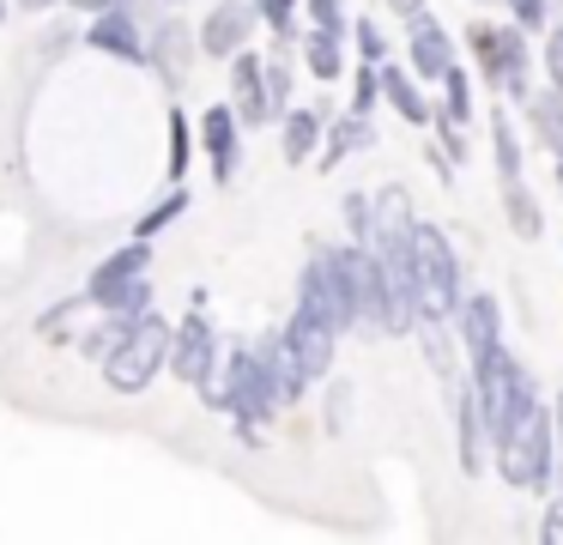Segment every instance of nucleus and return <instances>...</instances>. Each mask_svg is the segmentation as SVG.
<instances>
[{
	"label": "nucleus",
	"instance_id": "1",
	"mask_svg": "<svg viewBox=\"0 0 563 545\" xmlns=\"http://www.w3.org/2000/svg\"><path fill=\"white\" fill-rule=\"evenodd\" d=\"M490 460H497V472L515 491H545L551 472H558V412H551L545 400H533V406L515 418V430L490 448Z\"/></svg>",
	"mask_w": 563,
	"mask_h": 545
},
{
	"label": "nucleus",
	"instance_id": "2",
	"mask_svg": "<svg viewBox=\"0 0 563 545\" xmlns=\"http://www.w3.org/2000/svg\"><path fill=\"white\" fill-rule=\"evenodd\" d=\"M473 400H478V412H485L490 448H497L503 436L515 430V418L539 400V388H533V375L509 358V346H490L485 358H473Z\"/></svg>",
	"mask_w": 563,
	"mask_h": 545
},
{
	"label": "nucleus",
	"instance_id": "3",
	"mask_svg": "<svg viewBox=\"0 0 563 545\" xmlns=\"http://www.w3.org/2000/svg\"><path fill=\"white\" fill-rule=\"evenodd\" d=\"M406 261H412V285H418V321H449L461 303V261H454L449 237L437 225H418L406 237Z\"/></svg>",
	"mask_w": 563,
	"mask_h": 545
},
{
	"label": "nucleus",
	"instance_id": "4",
	"mask_svg": "<svg viewBox=\"0 0 563 545\" xmlns=\"http://www.w3.org/2000/svg\"><path fill=\"white\" fill-rule=\"evenodd\" d=\"M158 370H170V321L158 309H140L134 327L122 334V346L103 358V382L115 394H140V388H152Z\"/></svg>",
	"mask_w": 563,
	"mask_h": 545
},
{
	"label": "nucleus",
	"instance_id": "5",
	"mask_svg": "<svg viewBox=\"0 0 563 545\" xmlns=\"http://www.w3.org/2000/svg\"><path fill=\"white\" fill-rule=\"evenodd\" d=\"M473 43V61L497 91L527 97V43H521V24H473L466 31Z\"/></svg>",
	"mask_w": 563,
	"mask_h": 545
},
{
	"label": "nucleus",
	"instance_id": "6",
	"mask_svg": "<svg viewBox=\"0 0 563 545\" xmlns=\"http://www.w3.org/2000/svg\"><path fill=\"white\" fill-rule=\"evenodd\" d=\"M212 363H219V334H212V321L195 303V309L183 315V327H170V370L183 375L188 388H200L212 375Z\"/></svg>",
	"mask_w": 563,
	"mask_h": 545
},
{
	"label": "nucleus",
	"instance_id": "7",
	"mask_svg": "<svg viewBox=\"0 0 563 545\" xmlns=\"http://www.w3.org/2000/svg\"><path fill=\"white\" fill-rule=\"evenodd\" d=\"M86 43L98 48V55H115V61H146V24L134 19V7H128V0H115V7L91 12Z\"/></svg>",
	"mask_w": 563,
	"mask_h": 545
},
{
	"label": "nucleus",
	"instance_id": "8",
	"mask_svg": "<svg viewBox=\"0 0 563 545\" xmlns=\"http://www.w3.org/2000/svg\"><path fill=\"white\" fill-rule=\"evenodd\" d=\"M333 327L321 321L316 309H303V303H297V315H291V327H285V346H291V358H297V370L309 375V382H321V375L333 370Z\"/></svg>",
	"mask_w": 563,
	"mask_h": 545
},
{
	"label": "nucleus",
	"instance_id": "9",
	"mask_svg": "<svg viewBox=\"0 0 563 545\" xmlns=\"http://www.w3.org/2000/svg\"><path fill=\"white\" fill-rule=\"evenodd\" d=\"M249 31H255V0H219V7L200 19V55H219V61H231L236 48H249Z\"/></svg>",
	"mask_w": 563,
	"mask_h": 545
},
{
	"label": "nucleus",
	"instance_id": "10",
	"mask_svg": "<svg viewBox=\"0 0 563 545\" xmlns=\"http://www.w3.org/2000/svg\"><path fill=\"white\" fill-rule=\"evenodd\" d=\"M200 145H207L212 182H231L236 176V152H243V121H236L231 103H212L207 116H200Z\"/></svg>",
	"mask_w": 563,
	"mask_h": 545
},
{
	"label": "nucleus",
	"instance_id": "11",
	"mask_svg": "<svg viewBox=\"0 0 563 545\" xmlns=\"http://www.w3.org/2000/svg\"><path fill=\"white\" fill-rule=\"evenodd\" d=\"M449 321L461 327L466 358H485L490 346H503V309H497V297H485V291H473V297H461V303H454V315H449Z\"/></svg>",
	"mask_w": 563,
	"mask_h": 545
},
{
	"label": "nucleus",
	"instance_id": "12",
	"mask_svg": "<svg viewBox=\"0 0 563 545\" xmlns=\"http://www.w3.org/2000/svg\"><path fill=\"white\" fill-rule=\"evenodd\" d=\"M231 109L243 128H267L273 121V103H267V79H261V61L249 48L231 55Z\"/></svg>",
	"mask_w": 563,
	"mask_h": 545
},
{
	"label": "nucleus",
	"instance_id": "13",
	"mask_svg": "<svg viewBox=\"0 0 563 545\" xmlns=\"http://www.w3.org/2000/svg\"><path fill=\"white\" fill-rule=\"evenodd\" d=\"M449 67H454V36L430 12H412V73L418 79H442Z\"/></svg>",
	"mask_w": 563,
	"mask_h": 545
},
{
	"label": "nucleus",
	"instance_id": "14",
	"mask_svg": "<svg viewBox=\"0 0 563 545\" xmlns=\"http://www.w3.org/2000/svg\"><path fill=\"white\" fill-rule=\"evenodd\" d=\"M255 358H261V370H267V382H273V394H279V406H297L303 400V388H309V375L297 370V358H291V346H285V334H267L255 346Z\"/></svg>",
	"mask_w": 563,
	"mask_h": 545
},
{
	"label": "nucleus",
	"instance_id": "15",
	"mask_svg": "<svg viewBox=\"0 0 563 545\" xmlns=\"http://www.w3.org/2000/svg\"><path fill=\"white\" fill-rule=\"evenodd\" d=\"M279 152H285V164H309V152L321 145V133H328V116L321 109H285L279 116Z\"/></svg>",
	"mask_w": 563,
	"mask_h": 545
},
{
	"label": "nucleus",
	"instance_id": "16",
	"mask_svg": "<svg viewBox=\"0 0 563 545\" xmlns=\"http://www.w3.org/2000/svg\"><path fill=\"white\" fill-rule=\"evenodd\" d=\"M134 273H152V242L146 237H134L128 249H115V254H103V266L91 273V285H86V297H103L110 285H122V279H134Z\"/></svg>",
	"mask_w": 563,
	"mask_h": 545
},
{
	"label": "nucleus",
	"instance_id": "17",
	"mask_svg": "<svg viewBox=\"0 0 563 545\" xmlns=\"http://www.w3.org/2000/svg\"><path fill=\"white\" fill-rule=\"evenodd\" d=\"M183 55H188V31L176 19H164L158 31H152V43H146V61H152V73H164V79H183Z\"/></svg>",
	"mask_w": 563,
	"mask_h": 545
},
{
	"label": "nucleus",
	"instance_id": "18",
	"mask_svg": "<svg viewBox=\"0 0 563 545\" xmlns=\"http://www.w3.org/2000/svg\"><path fill=\"white\" fill-rule=\"evenodd\" d=\"M485 460H490V430H485V412H478L473 388H466L461 394V467L478 472Z\"/></svg>",
	"mask_w": 563,
	"mask_h": 545
},
{
	"label": "nucleus",
	"instance_id": "19",
	"mask_svg": "<svg viewBox=\"0 0 563 545\" xmlns=\"http://www.w3.org/2000/svg\"><path fill=\"white\" fill-rule=\"evenodd\" d=\"M382 97H388L412 128H418V121H430V103H424V91H418V73H400V67L382 61Z\"/></svg>",
	"mask_w": 563,
	"mask_h": 545
},
{
	"label": "nucleus",
	"instance_id": "20",
	"mask_svg": "<svg viewBox=\"0 0 563 545\" xmlns=\"http://www.w3.org/2000/svg\"><path fill=\"white\" fill-rule=\"evenodd\" d=\"M503 212H509V225H515V237H521V242H533L539 230H545V218H539V200H533V188H527L521 176L503 182Z\"/></svg>",
	"mask_w": 563,
	"mask_h": 545
},
{
	"label": "nucleus",
	"instance_id": "21",
	"mask_svg": "<svg viewBox=\"0 0 563 545\" xmlns=\"http://www.w3.org/2000/svg\"><path fill=\"white\" fill-rule=\"evenodd\" d=\"M303 61H309V73H316L321 85H333V79L345 73V36L309 31V36H303Z\"/></svg>",
	"mask_w": 563,
	"mask_h": 545
},
{
	"label": "nucleus",
	"instance_id": "22",
	"mask_svg": "<svg viewBox=\"0 0 563 545\" xmlns=\"http://www.w3.org/2000/svg\"><path fill=\"white\" fill-rule=\"evenodd\" d=\"M376 140V133H369V116H352V109H345L340 121H328V152H321V164H340L345 152H364V145Z\"/></svg>",
	"mask_w": 563,
	"mask_h": 545
},
{
	"label": "nucleus",
	"instance_id": "23",
	"mask_svg": "<svg viewBox=\"0 0 563 545\" xmlns=\"http://www.w3.org/2000/svg\"><path fill=\"white\" fill-rule=\"evenodd\" d=\"M527 116H533L539 145H545L551 157H563V97L558 91H539L533 103H527Z\"/></svg>",
	"mask_w": 563,
	"mask_h": 545
},
{
	"label": "nucleus",
	"instance_id": "24",
	"mask_svg": "<svg viewBox=\"0 0 563 545\" xmlns=\"http://www.w3.org/2000/svg\"><path fill=\"white\" fill-rule=\"evenodd\" d=\"M103 315H140V309H152V273H134V279H122V285H110L103 297H91Z\"/></svg>",
	"mask_w": 563,
	"mask_h": 545
},
{
	"label": "nucleus",
	"instance_id": "25",
	"mask_svg": "<svg viewBox=\"0 0 563 545\" xmlns=\"http://www.w3.org/2000/svg\"><path fill=\"white\" fill-rule=\"evenodd\" d=\"M442 121H454V128H466V121H473V85H466L461 67L442 73Z\"/></svg>",
	"mask_w": 563,
	"mask_h": 545
},
{
	"label": "nucleus",
	"instance_id": "26",
	"mask_svg": "<svg viewBox=\"0 0 563 545\" xmlns=\"http://www.w3.org/2000/svg\"><path fill=\"white\" fill-rule=\"evenodd\" d=\"M490 145H497V176H521V140H515V121L509 116H490Z\"/></svg>",
	"mask_w": 563,
	"mask_h": 545
},
{
	"label": "nucleus",
	"instance_id": "27",
	"mask_svg": "<svg viewBox=\"0 0 563 545\" xmlns=\"http://www.w3.org/2000/svg\"><path fill=\"white\" fill-rule=\"evenodd\" d=\"M188 157H195V121H188L183 109H170V170H164V176L183 182L188 176Z\"/></svg>",
	"mask_w": 563,
	"mask_h": 545
},
{
	"label": "nucleus",
	"instance_id": "28",
	"mask_svg": "<svg viewBox=\"0 0 563 545\" xmlns=\"http://www.w3.org/2000/svg\"><path fill=\"white\" fill-rule=\"evenodd\" d=\"M183 212H188V194H183V188H170V194H164V200L152 206L146 218H134V237H146V242H152V237H158V230H170V225H176V218H183Z\"/></svg>",
	"mask_w": 563,
	"mask_h": 545
},
{
	"label": "nucleus",
	"instance_id": "29",
	"mask_svg": "<svg viewBox=\"0 0 563 545\" xmlns=\"http://www.w3.org/2000/svg\"><path fill=\"white\" fill-rule=\"evenodd\" d=\"M128 327H134V315H110V321H98V327L86 334V358H110V351L122 346Z\"/></svg>",
	"mask_w": 563,
	"mask_h": 545
},
{
	"label": "nucleus",
	"instance_id": "30",
	"mask_svg": "<svg viewBox=\"0 0 563 545\" xmlns=\"http://www.w3.org/2000/svg\"><path fill=\"white\" fill-rule=\"evenodd\" d=\"M376 97H382V61H364V67H357V79H352V116H369V109H376Z\"/></svg>",
	"mask_w": 563,
	"mask_h": 545
},
{
	"label": "nucleus",
	"instance_id": "31",
	"mask_svg": "<svg viewBox=\"0 0 563 545\" xmlns=\"http://www.w3.org/2000/svg\"><path fill=\"white\" fill-rule=\"evenodd\" d=\"M261 79H267V103H273V121L291 109V67L285 61H261Z\"/></svg>",
	"mask_w": 563,
	"mask_h": 545
},
{
	"label": "nucleus",
	"instance_id": "32",
	"mask_svg": "<svg viewBox=\"0 0 563 545\" xmlns=\"http://www.w3.org/2000/svg\"><path fill=\"white\" fill-rule=\"evenodd\" d=\"M86 309H98V303H91V297H74V303H62V309H49V315L37 321V327H43V339H67V327H74Z\"/></svg>",
	"mask_w": 563,
	"mask_h": 545
},
{
	"label": "nucleus",
	"instance_id": "33",
	"mask_svg": "<svg viewBox=\"0 0 563 545\" xmlns=\"http://www.w3.org/2000/svg\"><path fill=\"white\" fill-rule=\"evenodd\" d=\"M255 19H267L273 31L291 43V36H297V0H255Z\"/></svg>",
	"mask_w": 563,
	"mask_h": 545
},
{
	"label": "nucleus",
	"instance_id": "34",
	"mask_svg": "<svg viewBox=\"0 0 563 545\" xmlns=\"http://www.w3.org/2000/svg\"><path fill=\"white\" fill-rule=\"evenodd\" d=\"M345 218H352V237L369 242V230H376V200H369V194H345Z\"/></svg>",
	"mask_w": 563,
	"mask_h": 545
},
{
	"label": "nucleus",
	"instance_id": "35",
	"mask_svg": "<svg viewBox=\"0 0 563 545\" xmlns=\"http://www.w3.org/2000/svg\"><path fill=\"white\" fill-rule=\"evenodd\" d=\"M303 7H309V19H316V31L345 36V7H340V0H303Z\"/></svg>",
	"mask_w": 563,
	"mask_h": 545
},
{
	"label": "nucleus",
	"instance_id": "36",
	"mask_svg": "<svg viewBox=\"0 0 563 545\" xmlns=\"http://www.w3.org/2000/svg\"><path fill=\"white\" fill-rule=\"evenodd\" d=\"M352 36H357V55H364V61H388V36H382L369 19H357Z\"/></svg>",
	"mask_w": 563,
	"mask_h": 545
},
{
	"label": "nucleus",
	"instance_id": "37",
	"mask_svg": "<svg viewBox=\"0 0 563 545\" xmlns=\"http://www.w3.org/2000/svg\"><path fill=\"white\" fill-rule=\"evenodd\" d=\"M503 7L515 12V24H521V31H539V24H545V12H551V0H503Z\"/></svg>",
	"mask_w": 563,
	"mask_h": 545
},
{
	"label": "nucleus",
	"instance_id": "38",
	"mask_svg": "<svg viewBox=\"0 0 563 545\" xmlns=\"http://www.w3.org/2000/svg\"><path fill=\"white\" fill-rule=\"evenodd\" d=\"M545 73H551V91L563 97V24L545 36Z\"/></svg>",
	"mask_w": 563,
	"mask_h": 545
},
{
	"label": "nucleus",
	"instance_id": "39",
	"mask_svg": "<svg viewBox=\"0 0 563 545\" xmlns=\"http://www.w3.org/2000/svg\"><path fill=\"white\" fill-rule=\"evenodd\" d=\"M539 533H545V545H563V497L545 509V527H539Z\"/></svg>",
	"mask_w": 563,
	"mask_h": 545
},
{
	"label": "nucleus",
	"instance_id": "40",
	"mask_svg": "<svg viewBox=\"0 0 563 545\" xmlns=\"http://www.w3.org/2000/svg\"><path fill=\"white\" fill-rule=\"evenodd\" d=\"M394 12H406V19H412V12H424V0H388Z\"/></svg>",
	"mask_w": 563,
	"mask_h": 545
},
{
	"label": "nucleus",
	"instance_id": "41",
	"mask_svg": "<svg viewBox=\"0 0 563 545\" xmlns=\"http://www.w3.org/2000/svg\"><path fill=\"white\" fill-rule=\"evenodd\" d=\"M74 7H86V12H98V7H115V0H74Z\"/></svg>",
	"mask_w": 563,
	"mask_h": 545
},
{
	"label": "nucleus",
	"instance_id": "42",
	"mask_svg": "<svg viewBox=\"0 0 563 545\" xmlns=\"http://www.w3.org/2000/svg\"><path fill=\"white\" fill-rule=\"evenodd\" d=\"M25 7H31V12H43V7H55V0H25Z\"/></svg>",
	"mask_w": 563,
	"mask_h": 545
},
{
	"label": "nucleus",
	"instance_id": "43",
	"mask_svg": "<svg viewBox=\"0 0 563 545\" xmlns=\"http://www.w3.org/2000/svg\"><path fill=\"white\" fill-rule=\"evenodd\" d=\"M558 188H563V157H558Z\"/></svg>",
	"mask_w": 563,
	"mask_h": 545
},
{
	"label": "nucleus",
	"instance_id": "44",
	"mask_svg": "<svg viewBox=\"0 0 563 545\" xmlns=\"http://www.w3.org/2000/svg\"><path fill=\"white\" fill-rule=\"evenodd\" d=\"M0 19H7V0H0Z\"/></svg>",
	"mask_w": 563,
	"mask_h": 545
},
{
	"label": "nucleus",
	"instance_id": "45",
	"mask_svg": "<svg viewBox=\"0 0 563 545\" xmlns=\"http://www.w3.org/2000/svg\"><path fill=\"white\" fill-rule=\"evenodd\" d=\"M551 7H563V0H551Z\"/></svg>",
	"mask_w": 563,
	"mask_h": 545
},
{
	"label": "nucleus",
	"instance_id": "46",
	"mask_svg": "<svg viewBox=\"0 0 563 545\" xmlns=\"http://www.w3.org/2000/svg\"><path fill=\"white\" fill-rule=\"evenodd\" d=\"M170 7H176V0H170Z\"/></svg>",
	"mask_w": 563,
	"mask_h": 545
}]
</instances>
